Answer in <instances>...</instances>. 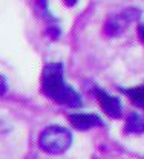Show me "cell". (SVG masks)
Listing matches in <instances>:
<instances>
[{
  "label": "cell",
  "mask_w": 144,
  "mask_h": 159,
  "mask_svg": "<svg viewBox=\"0 0 144 159\" xmlns=\"http://www.w3.org/2000/svg\"><path fill=\"white\" fill-rule=\"evenodd\" d=\"M46 34H48L52 40H55V39H58V37H60V29H58V28H52V26H51V28H48Z\"/></svg>",
  "instance_id": "ba28073f"
},
{
  "label": "cell",
  "mask_w": 144,
  "mask_h": 159,
  "mask_svg": "<svg viewBox=\"0 0 144 159\" xmlns=\"http://www.w3.org/2000/svg\"><path fill=\"white\" fill-rule=\"evenodd\" d=\"M77 2H78V0H64L66 6H75V5H77Z\"/></svg>",
  "instance_id": "8fae6325"
},
{
  "label": "cell",
  "mask_w": 144,
  "mask_h": 159,
  "mask_svg": "<svg viewBox=\"0 0 144 159\" xmlns=\"http://www.w3.org/2000/svg\"><path fill=\"white\" fill-rule=\"evenodd\" d=\"M124 93L132 99L138 107H143V98H144L143 86H137V87H132V89H124Z\"/></svg>",
  "instance_id": "52a82bcc"
},
{
  "label": "cell",
  "mask_w": 144,
  "mask_h": 159,
  "mask_svg": "<svg viewBox=\"0 0 144 159\" xmlns=\"http://www.w3.org/2000/svg\"><path fill=\"white\" fill-rule=\"evenodd\" d=\"M143 130H144L143 116H141L140 113L132 112V113L127 116L126 125H124V132H126V133H133V135H141Z\"/></svg>",
  "instance_id": "8992f818"
},
{
  "label": "cell",
  "mask_w": 144,
  "mask_h": 159,
  "mask_svg": "<svg viewBox=\"0 0 144 159\" xmlns=\"http://www.w3.org/2000/svg\"><path fill=\"white\" fill-rule=\"evenodd\" d=\"M95 97L98 99V104L100 107L103 109V112L110 116V118L117 119L123 115V106H121V101L118 97H114L110 93H107L103 89H95Z\"/></svg>",
  "instance_id": "277c9868"
},
{
  "label": "cell",
  "mask_w": 144,
  "mask_h": 159,
  "mask_svg": "<svg viewBox=\"0 0 144 159\" xmlns=\"http://www.w3.org/2000/svg\"><path fill=\"white\" fill-rule=\"evenodd\" d=\"M8 90V83H6V78L3 75H0V97L5 95V92Z\"/></svg>",
  "instance_id": "9c48e42d"
},
{
  "label": "cell",
  "mask_w": 144,
  "mask_h": 159,
  "mask_svg": "<svg viewBox=\"0 0 144 159\" xmlns=\"http://www.w3.org/2000/svg\"><path fill=\"white\" fill-rule=\"evenodd\" d=\"M67 121L74 129L83 130V132L104 125V121L95 113H72L67 116Z\"/></svg>",
  "instance_id": "5b68a950"
},
{
  "label": "cell",
  "mask_w": 144,
  "mask_h": 159,
  "mask_svg": "<svg viewBox=\"0 0 144 159\" xmlns=\"http://www.w3.org/2000/svg\"><path fill=\"white\" fill-rule=\"evenodd\" d=\"M138 17H140V11L135 9V8L126 9L123 12H120L118 16L110 17V19L106 21V25H104V32H106V35H109V37H117V35H120L124 29L135 19H138Z\"/></svg>",
  "instance_id": "3957f363"
},
{
  "label": "cell",
  "mask_w": 144,
  "mask_h": 159,
  "mask_svg": "<svg viewBox=\"0 0 144 159\" xmlns=\"http://www.w3.org/2000/svg\"><path fill=\"white\" fill-rule=\"evenodd\" d=\"M72 132L63 125H49L39 136V145L49 155H63L72 145Z\"/></svg>",
  "instance_id": "7a4b0ae2"
},
{
  "label": "cell",
  "mask_w": 144,
  "mask_h": 159,
  "mask_svg": "<svg viewBox=\"0 0 144 159\" xmlns=\"http://www.w3.org/2000/svg\"><path fill=\"white\" fill-rule=\"evenodd\" d=\"M144 25L143 23H140V25H138V35H140V40H141V41H144Z\"/></svg>",
  "instance_id": "30bf717a"
},
{
  "label": "cell",
  "mask_w": 144,
  "mask_h": 159,
  "mask_svg": "<svg viewBox=\"0 0 144 159\" xmlns=\"http://www.w3.org/2000/svg\"><path fill=\"white\" fill-rule=\"evenodd\" d=\"M41 89L49 99L66 107H80L83 104L81 95L66 84L63 77V63H49L41 74Z\"/></svg>",
  "instance_id": "6da1fadb"
}]
</instances>
